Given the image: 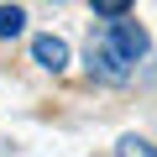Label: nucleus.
I'll use <instances>...</instances> for the list:
<instances>
[{
  "label": "nucleus",
  "mask_w": 157,
  "mask_h": 157,
  "mask_svg": "<svg viewBox=\"0 0 157 157\" xmlns=\"http://www.w3.org/2000/svg\"><path fill=\"white\" fill-rule=\"evenodd\" d=\"M84 63H89V73L100 78V84H126L131 78V63L121 58V47L100 32V37H89V52H84Z\"/></svg>",
  "instance_id": "obj_1"
},
{
  "label": "nucleus",
  "mask_w": 157,
  "mask_h": 157,
  "mask_svg": "<svg viewBox=\"0 0 157 157\" xmlns=\"http://www.w3.org/2000/svg\"><path fill=\"white\" fill-rule=\"evenodd\" d=\"M105 37H110V42H115V47H121V58H126V63H131V68H136V63H141V58H147V32H141V26H136V21H121V26H110V32H105Z\"/></svg>",
  "instance_id": "obj_2"
},
{
  "label": "nucleus",
  "mask_w": 157,
  "mask_h": 157,
  "mask_svg": "<svg viewBox=\"0 0 157 157\" xmlns=\"http://www.w3.org/2000/svg\"><path fill=\"white\" fill-rule=\"evenodd\" d=\"M89 16H100V21L121 26V21H131V6H126V0H94V6H89Z\"/></svg>",
  "instance_id": "obj_4"
},
{
  "label": "nucleus",
  "mask_w": 157,
  "mask_h": 157,
  "mask_svg": "<svg viewBox=\"0 0 157 157\" xmlns=\"http://www.w3.org/2000/svg\"><path fill=\"white\" fill-rule=\"evenodd\" d=\"M21 26H26V11L21 6H0V37H16Z\"/></svg>",
  "instance_id": "obj_5"
},
{
  "label": "nucleus",
  "mask_w": 157,
  "mask_h": 157,
  "mask_svg": "<svg viewBox=\"0 0 157 157\" xmlns=\"http://www.w3.org/2000/svg\"><path fill=\"white\" fill-rule=\"evenodd\" d=\"M115 157H157V147H147L141 136H121V147H115Z\"/></svg>",
  "instance_id": "obj_6"
},
{
  "label": "nucleus",
  "mask_w": 157,
  "mask_h": 157,
  "mask_svg": "<svg viewBox=\"0 0 157 157\" xmlns=\"http://www.w3.org/2000/svg\"><path fill=\"white\" fill-rule=\"evenodd\" d=\"M32 58L42 63V68H68V42L63 37H52V32H42V37H32Z\"/></svg>",
  "instance_id": "obj_3"
}]
</instances>
